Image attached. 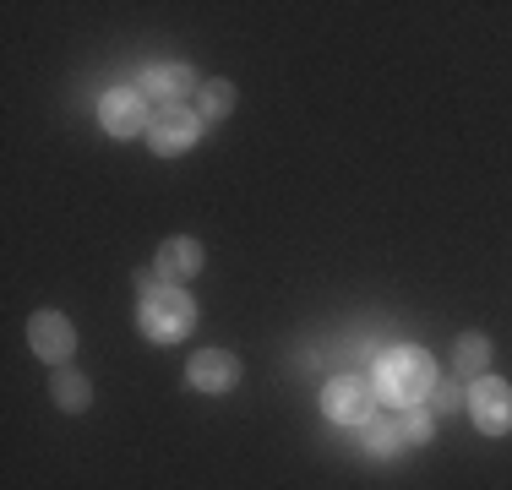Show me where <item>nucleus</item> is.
<instances>
[{
  "label": "nucleus",
  "instance_id": "obj_7",
  "mask_svg": "<svg viewBox=\"0 0 512 490\" xmlns=\"http://www.w3.org/2000/svg\"><path fill=\"white\" fill-rule=\"evenodd\" d=\"M137 93L148 98V104H158V109H175L180 98L197 93V77H191V66H148L137 77Z\"/></svg>",
  "mask_w": 512,
  "mask_h": 490
},
{
  "label": "nucleus",
  "instance_id": "obj_1",
  "mask_svg": "<svg viewBox=\"0 0 512 490\" xmlns=\"http://www.w3.org/2000/svg\"><path fill=\"white\" fill-rule=\"evenodd\" d=\"M137 289H142V305H137L142 338H153V343H180V338L191 333V322H197V300H191L180 284H164L158 273H142Z\"/></svg>",
  "mask_w": 512,
  "mask_h": 490
},
{
  "label": "nucleus",
  "instance_id": "obj_9",
  "mask_svg": "<svg viewBox=\"0 0 512 490\" xmlns=\"http://www.w3.org/2000/svg\"><path fill=\"white\" fill-rule=\"evenodd\" d=\"M186 382L197 392H229L240 382V360H235V354H224V349H202V354H191Z\"/></svg>",
  "mask_w": 512,
  "mask_h": 490
},
{
  "label": "nucleus",
  "instance_id": "obj_8",
  "mask_svg": "<svg viewBox=\"0 0 512 490\" xmlns=\"http://www.w3.org/2000/svg\"><path fill=\"white\" fill-rule=\"evenodd\" d=\"M28 343H33L39 360H66V354L77 349V327H71L60 311H39L28 322Z\"/></svg>",
  "mask_w": 512,
  "mask_h": 490
},
{
  "label": "nucleus",
  "instance_id": "obj_3",
  "mask_svg": "<svg viewBox=\"0 0 512 490\" xmlns=\"http://www.w3.org/2000/svg\"><path fill=\"white\" fill-rule=\"evenodd\" d=\"M376 403H382V392L365 376H338V382L322 387V414L333 425H365L376 414Z\"/></svg>",
  "mask_w": 512,
  "mask_h": 490
},
{
  "label": "nucleus",
  "instance_id": "obj_2",
  "mask_svg": "<svg viewBox=\"0 0 512 490\" xmlns=\"http://www.w3.org/2000/svg\"><path fill=\"white\" fill-rule=\"evenodd\" d=\"M431 387H436V365L425 349H387L376 360V392H382V403L414 409V403L431 398Z\"/></svg>",
  "mask_w": 512,
  "mask_h": 490
},
{
  "label": "nucleus",
  "instance_id": "obj_5",
  "mask_svg": "<svg viewBox=\"0 0 512 490\" xmlns=\"http://www.w3.org/2000/svg\"><path fill=\"white\" fill-rule=\"evenodd\" d=\"M197 137H202V115H197V109H186V104L158 109V115L148 120V147H153V153H164V158L186 153Z\"/></svg>",
  "mask_w": 512,
  "mask_h": 490
},
{
  "label": "nucleus",
  "instance_id": "obj_10",
  "mask_svg": "<svg viewBox=\"0 0 512 490\" xmlns=\"http://www.w3.org/2000/svg\"><path fill=\"white\" fill-rule=\"evenodd\" d=\"M153 273H164V284H186V278L202 273V245L197 240H164L158 245Z\"/></svg>",
  "mask_w": 512,
  "mask_h": 490
},
{
  "label": "nucleus",
  "instance_id": "obj_14",
  "mask_svg": "<svg viewBox=\"0 0 512 490\" xmlns=\"http://www.w3.org/2000/svg\"><path fill=\"white\" fill-rule=\"evenodd\" d=\"M229 109H235V88H229V82H207V88L197 93V115L202 120H224Z\"/></svg>",
  "mask_w": 512,
  "mask_h": 490
},
{
  "label": "nucleus",
  "instance_id": "obj_11",
  "mask_svg": "<svg viewBox=\"0 0 512 490\" xmlns=\"http://www.w3.org/2000/svg\"><path fill=\"white\" fill-rule=\"evenodd\" d=\"M360 431H365L360 447L371 452V458H393V452H404V447H409V441H404V425H398V420H376V414H371V420H365Z\"/></svg>",
  "mask_w": 512,
  "mask_h": 490
},
{
  "label": "nucleus",
  "instance_id": "obj_16",
  "mask_svg": "<svg viewBox=\"0 0 512 490\" xmlns=\"http://www.w3.org/2000/svg\"><path fill=\"white\" fill-rule=\"evenodd\" d=\"M431 403H436V414H453V409H463L469 398H463L458 382H436V387H431Z\"/></svg>",
  "mask_w": 512,
  "mask_h": 490
},
{
  "label": "nucleus",
  "instance_id": "obj_12",
  "mask_svg": "<svg viewBox=\"0 0 512 490\" xmlns=\"http://www.w3.org/2000/svg\"><path fill=\"white\" fill-rule=\"evenodd\" d=\"M50 392H55V403L66 414H82L93 403V387H88V376H77V371H66V365H60L55 371V382H50Z\"/></svg>",
  "mask_w": 512,
  "mask_h": 490
},
{
  "label": "nucleus",
  "instance_id": "obj_6",
  "mask_svg": "<svg viewBox=\"0 0 512 490\" xmlns=\"http://www.w3.org/2000/svg\"><path fill=\"white\" fill-rule=\"evenodd\" d=\"M99 120L109 137H137V131H148V98H142L137 88H109L99 98Z\"/></svg>",
  "mask_w": 512,
  "mask_h": 490
},
{
  "label": "nucleus",
  "instance_id": "obj_15",
  "mask_svg": "<svg viewBox=\"0 0 512 490\" xmlns=\"http://www.w3.org/2000/svg\"><path fill=\"white\" fill-rule=\"evenodd\" d=\"M398 425H404V441H409V447H425V441L436 436V420L420 409V403H414V409H404V420H398Z\"/></svg>",
  "mask_w": 512,
  "mask_h": 490
},
{
  "label": "nucleus",
  "instance_id": "obj_13",
  "mask_svg": "<svg viewBox=\"0 0 512 490\" xmlns=\"http://www.w3.org/2000/svg\"><path fill=\"white\" fill-rule=\"evenodd\" d=\"M453 365H458V376H474V382H480L485 365H491V338H485V333H463L458 349H453Z\"/></svg>",
  "mask_w": 512,
  "mask_h": 490
},
{
  "label": "nucleus",
  "instance_id": "obj_4",
  "mask_svg": "<svg viewBox=\"0 0 512 490\" xmlns=\"http://www.w3.org/2000/svg\"><path fill=\"white\" fill-rule=\"evenodd\" d=\"M469 414L485 436H507L512 431V387L502 376H480V382L469 387Z\"/></svg>",
  "mask_w": 512,
  "mask_h": 490
}]
</instances>
